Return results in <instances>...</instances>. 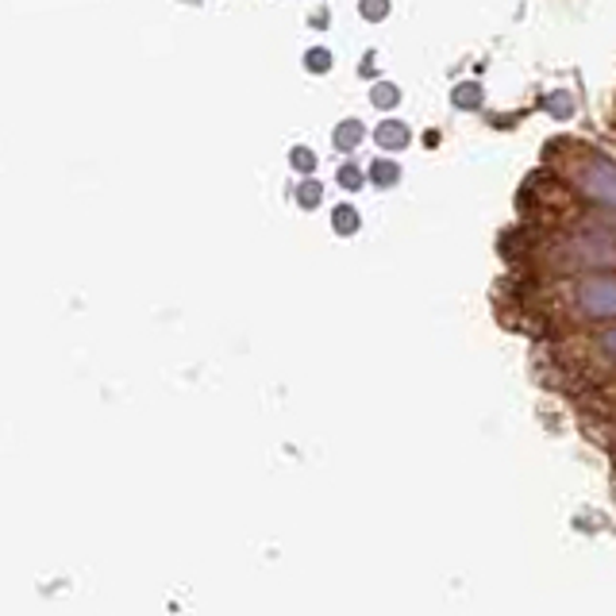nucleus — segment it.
Listing matches in <instances>:
<instances>
[{
    "instance_id": "f257e3e1",
    "label": "nucleus",
    "mask_w": 616,
    "mask_h": 616,
    "mask_svg": "<svg viewBox=\"0 0 616 616\" xmlns=\"http://www.w3.org/2000/svg\"><path fill=\"white\" fill-rule=\"evenodd\" d=\"M525 300L520 312L532 317L528 332L540 340H567L578 332H593V328L616 324V270L608 274H582V278H563V282L547 285H520Z\"/></svg>"
},
{
    "instance_id": "f03ea898",
    "label": "nucleus",
    "mask_w": 616,
    "mask_h": 616,
    "mask_svg": "<svg viewBox=\"0 0 616 616\" xmlns=\"http://www.w3.org/2000/svg\"><path fill=\"white\" fill-rule=\"evenodd\" d=\"M555 147L563 155L547 159V167L555 170V177L570 193V200L578 209L616 217V155H608V150L593 147L586 139H563Z\"/></svg>"
},
{
    "instance_id": "7ed1b4c3",
    "label": "nucleus",
    "mask_w": 616,
    "mask_h": 616,
    "mask_svg": "<svg viewBox=\"0 0 616 616\" xmlns=\"http://www.w3.org/2000/svg\"><path fill=\"white\" fill-rule=\"evenodd\" d=\"M551 362L558 370V385L575 401L616 385V324L558 340Z\"/></svg>"
},
{
    "instance_id": "20e7f679",
    "label": "nucleus",
    "mask_w": 616,
    "mask_h": 616,
    "mask_svg": "<svg viewBox=\"0 0 616 616\" xmlns=\"http://www.w3.org/2000/svg\"><path fill=\"white\" fill-rule=\"evenodd\" d=\"M378 147H385V150H401V147H408V132L397 124V120H390V124L378 127Z\"/></svg>"
},
{
    "instance_id": "39448f33",
    "label": "nucleus",
    "mask_w": 616,
    "mask_h": 616,
    "mask_svg": "<svg viewBox=\"0 0 616 616\" xmlns=\"http://www.w3.org/2000/svg\"><path fill=\"white\" fill-rule=\"evenodd\" d=\"M340 143H347V147H355L358 139H362V127H358V120H347V127H340V135H335Z\"/></svg>"
},
{
    "instance_id": "423d86ee",
    "label": "nucleus",
    "mask_w": 616,
    "mask_h": 616,
    "mask_svg": "<svg viewBox=\"0 0 616 616\" xmlns=\"http://www.w3.org/2000/svg\"><path fill=\"white\" fill-rule=\"evenodd\" d=\"M401 170L393 167V162H382V167H374V177H382V182H397Z\"/></svg>"
},
{
    "instance_id": "0eeeda50",
    "label": "nucleus",
    "mask_w": 616,
    "mask_h": 616,
    "mask_svg": "<svg viewBox=\"0 0 616 616\" xmlns=\"http://www.w3.org/2000/svg\"><path fill=\"white\" fill-rule=\"evenodd\" d=\"M308 66H312V70H328V50H320V54L312 50V54H308Z\"/></svg>"
},
{
    "instance_id": "6e6552de",
    "label": "nucleus",
    "mask_w": 616,
    "mask_h": 616,
    "mask_svg": "<svg viewBox=\"0 0 616 616\" xmlns=\"http://www.w3.org/2000/svg\"><path fill=\"white\" fill-rule=\"evenodd\" d=\"M293 155H297V167H312V159H308V150H305V147H297Z\"/></svg>"
}]
</instances>
